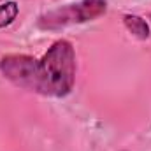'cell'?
<instances>
[{
    "label": "cell",
    "mask_w": 151,
    "mask_h": 151,
    "mask_svg": "<svg viewBox=\"0 0 151 151\" xmlns=\"http://www.w3.org/2000/svg\"><path fill=\"white\" fill-rule=\"evenodd\" d=\"M0 72L18 88L46 97H67L76 84L74 46L58 39L40 58L18 53L4 55Z\"/></svg>",
    "instance_id": "cell-1"
},
{
    "label": "cell",
    "mask_w": 151,
    "mask_h": 151,
    "mask_svg": "<svg viewBox=\"0 0 151 151\" xmlns=\"http://www.w3.org/2000/svg\"><path fill=\"white\" fill-rule=\"evenodd\" d=\"M106 11H107L106 0H81L77 4H70L42 14L37 19V25L44 30H58L63 27L97 19L102 14H106Z\"/></svg>",
    "instance_id": "cell-2"
},
{
    "label": "cell",
    "mask_w": 151,
    "mask_h": 151,
    "mask_svg": "<svg viewBox=\"0 0 151 151\" xmlns=\"http://www.w3.org/2000/svg\"><path fill=\"white\" fill-rule=\"evenodd\" d=\"M123 25H125V28H127L134 37L141 39V40H146V39H150V35H151L148 21H146L144 18L137 16V14H125V16H123Z\"/></svg>",
    "instance_id": "cell-3"
},
{
    "label": "cell",
    "mask_w": 151,
    "mask_h": 151,
    "mask_svg": "<svg viewBox=\"0 0 151 151\" xmlns=\"http://www.w3.org/2000/svg\"><path fill=\"white\" fill-rule=\"evenodd\" d=\"M18 14H19L18 2H14V0L4 2L0 5V28H5L11 23H14V19L18 18Z\"/></svg>",
    "instance_id": "cell-4"
},
{
    "label": "cell",
    "mask_w": 151,
    "mask_h": 151,
    "mask_svg": "<svg viewBox=\"0 0 151 151\" xmlns=\"http://www.w3.org/2000/svg\"><path fill=\"white\" fill-rule=\"evenodd\" d=\"M150 19H151V14H150Z\"/></svg>",
    "instance_id": "cell-5"
},
{
    "label": "cell",
    "mask_w": 151,
    "mask_h": 151,
    "mask_svg": "<svg viewBox=\"0 0 151 151\" xmlns=\"http://www.w3.org/2000/svg\"><path fill=\"white\" fill-rule=\"evenodd\" d=\"M0 2H2V0H0Z\"/></svg>",
    "instance_id": "cell-6"
}]
</instances>
